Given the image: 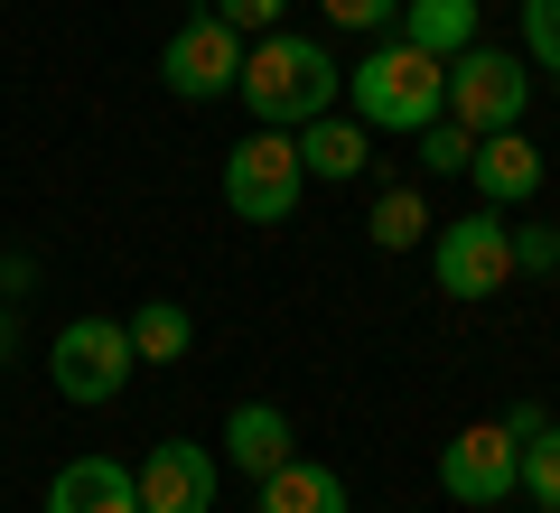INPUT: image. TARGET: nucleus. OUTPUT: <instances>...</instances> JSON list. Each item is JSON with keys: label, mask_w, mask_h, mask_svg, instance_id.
Here are the masks:
<instances>
[{"label": "nucleus", "mask_w": 560, "mask_h": 513, "mask_svg": "<svg viewBox=\"0 0 560 513\" xmlns=\"http://www.w3.org/2000/svg\"><path fill=\"white\" fill-rule=\"evenodd\" d=\"M364 234H374V253H411V243H430V206H420V187H383L374 215H364Z\"/></svg>", "instance_id": "obj_17"}, {"label": "nucleus", "mask_w": 560, "mask_h": 513, "mask_svg": "<svg viewBox=\"0 0 560 513\" xmlns=\"http://www.w3.org/2000/svg\"><path fill=\"white\" fill-rule=\"evenodd\" d=\"M261 513H346V476L318 457H280L261 476Z\"/></svg>", "instance_id": "obj_14"}, {"label": "nucleus", "mask_w": 560, "mask_h": 513, "mask_svg": "<svg viewBox=\"0 0 560 513\" xmlns=\"http://www.w3.org/2000/svg\"><path fill=\"white\" fill-rule=\"evenodd\" d=\"M523 103H533V66L514 57V47H458V57H448V94H440V113L458 121V131H514L523 121Z\"/></svg>", "instance_id": "obj_3"}, {"label": "nucleus", "mask_w": 560, "mask_h": 513, "mask_svg": "<svg viewBox=\"0 0 560 513\" xmlns=\"http://www.w3.org/2000/svg\"><path fill=\"white\" fill-rule=\"evenodd\" d=\"M140 513H215V448L197 439H160V448L131 467Z\"/></svg>", "instance_id": "obj_9"}, {"label": "nucleus", "mask_w": 560, "mask_h": 513, "mask_svg": "<svg viewBox=\"0 0 560 513\" xmlns=\"http://www.w3.org/2000/svg\"><path fill=\"white\" fill-rule=\"evenodd\" d=\"M131 374H140V355H131V327L121 317H66L57 327V346H47V383H57L66 401H121L131 393Z\"/></svg>", "instance_id": "obj_4"}, {"label": "nucleus", "mask_w": 560, "mask_h": 513, "mask_svg": "<svg viewBox=\"0 0 560 513\" xmlns=\"http://www.w3.org/2000/svg\"><path fill=\"white\" fill-rule=\"evenodd\" d=\"M430 280L448 299H495L514 280V215L504 206H477L458 224H430Z\"/></svg>", "instance_id": "obj_5"}, {"label": "nucleus", "mask_w": 560, "mask_h": 513, "mask_svg": "<svg viewBox=\"0 0 560 513\" xmlns=\"http://www.w3.org/2000/svg\"><path fill=\"white\" fill-rule=\"evenodd\" d=\"M290 140H300V168H308V178H327V187L374 168V131H364L355 113H318V121H300Z\"/></svg>", "instance_id": "obj_12"}, {"label": "nucleus", "mask_w": 560, "mask_h": 513, "mask_svg": "<svg viewBox=\"0 0 560 513\" xmlns=\"http://www.w3.org/2000/svg\"><path fill=\"white\" fill-rule=\"evenodd\" d=\"M411 140H420V168H430V178H458V168H467V150H477V131H458L448 113H440V121H420Z\"/></svg>", "instance_id": "obj_19"}, {"label": "nucleus", "mask_w": 560, "mask_h": 513, "mask_svg": "<svg viewBox=\"0 0 560 513\" xmlns=\"http://www.w3.org/2000/svg\"><path fill=\"white\" fill-rule=\"evenodd\" d=\"M514 467H523V439L504 420H467L458 439L440 448V494L448 504H514Z\"/></svg>", "instance_id": "obj_7"}, {"label": "nucleus", "mask_w": 560, "mask_h": 513, "mask_svg": "<svg viewBox=\"0 0 560 513\" xmlns=\"http://www.w3.org/2000/svg\"><path fill=\"white\" fill-rule=\"evenodd\" d=\"M234 94L253 103V121H261V131H300V121L337 113L346 75H337V57H327L318 38H300V28H271L261 47H243Z\"/></svg>", "instance_id": "obj_1"}, {"label": "nucleus", "mask_w": 560, "mask_h": 513, "mask_svg": "<svg viewBox=\"0 0 560 513\" xmlns=\"http://www.w3.org/2000/svg\"><path fill=\"white\" fill-rule=\"evenodd\" d=\"M10 346H20V336H10V317H0V364H10Z\"/></svg>", "instance_id": "obj_25"}, {"label": "nucleus", "mask_w": 560, "mask_h": 513, "mask_svg": "<svg viewBox=\"0 0 560 513\" xmlns=\"http://www.w3.org/2000/svg\"><path fill=\"white\" fill-rule=\"evenodd\" d=\"M47 513H140V486L121 457H66L47 476Z\"/></svg>", "instance_id": "obj_11"}, {"label": "nucleus", "mask_w": 560, "mask_h": 513, "mask_svg": "<svg viewBox=\"0 0 560 513\" xmlns=\"http://www.w3.org/2000/svg\"><path fill=\"white\" fill-rule=\"evenodd\" d=\"M467 178H477L486 206H504V215H514L523 197H541V140H523V131H486L477 150H467Z\"/></svg>", "instance_id": "obj_10"}, {"label": "nucleus", "mask_w": 560, "mask_h": 513, "mask_svg": "<svg viewBox=\"0 0 560 513\" xmlns=\"http://www.w3.org/2000/svg\"><path fill=\"white\" fill-rule=\"evenodd\" d=\"M514 486L533 494V504H560V420H541V430L523 439V467H514Z\"/></svg>", "instance_id": "obj_18"}, {"label": "nucleus", "mask_w": 560, "mask_h": 513, "mask_svg": "<svg viewBox=\"0 0 560 513\" xmlns=\"http://www.w3.org/2000/svg\"><path fill=\"white\" fill-rule=\"evenodd\" d=\"M308 197V168H300V140L290 131H253L224 150V206L243 224H290Z\"/></svg>", "instance_id": "obj_6"}, {"label": "nucleus", "mask_w": 560, "mask_h": 513, "mask_svg": "<svg viewBox=\"0 0 560 513\" xmlns=\"http://www.w3.org/2000/svg\"><path fill=\"white\" fill-rule=\"evenodd\" d=\"M440 94H448V66L420 57L411 38L374 47V57L346 75V103H355L364 131H420V121H440Z\"/></svg>", "instance_id": "obj_2"}, {"label": "nucleus", "mask_w": 560, "mask_h": 513, "mask_svg": "<svg viewBox=\"0 0 560 513\" xmlns=\"http://www.w3.org/2000/svg\"><path fill=\"white\" fill-rule=\"evenodd\" d=\"M533 513H560V504H533Z\"/></svg>", "instance_id": "obj_26"}, {"label": "nucleus", "mask_w": 560, "mask_h": 513, "mask_svg": "<svg viewBox=\"0 0 560 513\" xmlns=\"http://www.w3.org/2000/svg\"><path fill=\"white\" fill-rule=\"evenodd\" d=\"M514 271H533V280L560 271V224H514Z\"/></svg>", "instance_id": "obj_21"}, {"label": "nucleus", "mask_w": 560, "mask_h": 513, "mask_svg": "<svg viewBox=\"0 0 560 513\" xmlns=\"http://www.w3.org/2000/svg\"><path fill=\"white\" fill-rule=\"evenodd\" d=\"M327 20H337V28H393L401 0H327Z\"/></svg>", "instance_id": "obj_23"}, {"label": "nucleus", "mask_w": 560, "mask_h": 513, "mask_svg": "<svg viewBox=\"0 0 560 513\" xmlns=\"http://www.w3.org/2000/svg\"><path fill=\"white\" fill-rule=\"evenodd\" d=\"M10 290H28V261H10V253H0V308H10Z\"/></svg>", "instance_id": "obj_24"}, {"label": "nucleus", "mask_w": 560, "mask_h": 513, "mask_svg": "<svg viewBox=\"0 0 560 513\" xmlns=\"http://www.w3.org/2000/svg\"><path fill=\"white\" fill-rule=\"evenodd\" d=\"M121 327H131V355H140V364H178L187 346H197V317H187L178 299H140Z\"/></svg>", "instance_id": "obj_16"}, {"label": "nucleus", "mask_w": 560, "mask_h": 513, "mask_svg": "<svg viewBox=\"0 0 560 513\" xmlns=\"http://www.w3.org/2000/svg\"><path fill=\"white\" fill-rule=\"evenodd\" d=\"M224 457H234V467L261 486L280 457H300V439H290V411H280V401H234V420H224Z\"/></svg>", "instance_id": "obj_13"}, {"label": "nucleus", "mask_w": 560, "mask_h": 513, "mask_svg": "<svg viewBox=\"0 0 560 513\" xmlns=\"http://www.w3.org/2000/svg\"><path fill=\"white\" fill-rule=\"evenodd\" d=\"M160 75H168V94H178V103L234 94V75H243V28H224L215 10L178 20V28H168V47H160Z\"/></svg>", "instance_id": "obj_8"}, {"label": "nucleus", "mask_w": 560, "mask_h": 513, "mask_svg": "<svg viewBox=\"0 0 560 513\" xmlns=\"http://www.w3.org/2000/svg\"><path fill=\"white\" fill-rule=\"evenodd\" d=\"M401 38L448 66L458 47H477V0H401Z\"/></svg>", "instance_id": "obj_15"}, {"label": "nucleus", "mask_w": 560, "mask_h": 513, "mask_svg": "<svg viewBox=\"0 0 560 513\" xmlns=\"http://www.w3.org/2000/svg\"><path fill=\"white\" fill-rule=\"evenodd\" d=\"M280 10H290V0H215V20H224V28H261V38L280 28Z\"/></svg>", "instance_id": "obj_22"}, {"label": "nucleus", "mask_w": 560, "mask_h": 513, "mask_svg": "<svg viewBox=\"0 0 560 513\" xmlns=\"http://www.w3.org/2000/svg\"><path fill=\"white\" fill-rule=\"evenodd\" d=\"M523 66L560 84V0H523Z\"/></svg>", "instance_id": "obj_20"}]
</instances>
